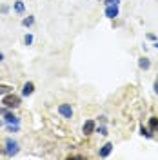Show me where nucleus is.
I'll return each mask as SVG.
<instances>
[{"label": "nucleus", "instance_id": "15", "mask_svg": "<svg viewBox=\"0 0 158 160\" xmlns=\"http://www.w3.org/2000/svg\"><path fill=\"white\" fill-rule=\"evenodd\" d=\"M100 133V135H104V137H106V135H107V128H106V126H104V124H102V126H98V129H96Z\"/></svg>", "mask_w": 158, "mask_h": 160}, {"label": "nucleus", "instance_id": "9", "mask_svg": "<svg viewBox=\"0 0 158 160\" xmlns=\"http://www.w3.org/2000/svg\"><path fill=\"white\" fill-rule=\"evenodd\" d=\"M138 68L144 71H147L149 68H151V62H149V58H146V57H142V58L138 60Z\"/></svg>", "mask_w": 158, "mask_h": 160}, {"label": "nucleus", "instance_id": "13", "mask_svg": "<svg viewBox=\"0 0 158 160\" xmlns=\"http://www.w3.org/2000/svg\"><path fill=\"white\" fill-rule=\"evenodd\" d=\"M15 11H17V13H24V2L17 0V2H15Z\"/></svg>", "mask_w": 158, "mask_h": 160}, {"label": "nucleus", "instance_id": "3", "mask_svg": "<svg viewBox=\"0 0 158 160\" xmlns=\"http://www.w3.org/2000/svg\"><path fill=\"white\" fill-rule=\"evenodd\" d=\"M58 113L64 117V118H71V117H73V108H71L69 104H60Z\"/></svg>", "mask_w": 158, "mask_h": 160}, {"label": "nucleus", "instance_id": "11", "mask_svg": "<svg viewBox=\"0 0 158 160\" xmlns=\"http://www.w3.org/2000/svg\"><path fill=\"white\" fill-rule=\"evenodd\" d=\"M11 91H13V88H11V86H4V84L0 86V95H9Z\"/></svg>", "mask_w": 158, "mask_h": 160}, {"label": "nucleus", "instance_id": "8", "mask_svg": "<svg viewBox=\"0 0 158 160\" xmlns=\"http://www.w3.org/2000/svg\"><path fill=\"white\" fill-rule=\"evenodd\" d=\"M33 89H35V84H33V82H26L24 88H22V95H24V97H29L31 93H33Z\"/></svg>", "mask_w": 158, "mask_h": 160}, {"label": "nucleus", "instance_id": "7", "mask_svg": "<svg viewBox=\"0 0 158 160\" xmlns=\"http://www.w3.org/2000/svg\"><path fill=\"white\" fill-rule=\"evenodd\" d=\"M95 122L93 120H86L84 122V126H82V131H84V135H91V133H95Z\"/></svg>", "mask_w": 158, "mask_h": 160}, {"label": "nucleus", "instance_id": "20", "mask_svg": "<svg viewBox=\"0 0 158 160\" xmlns=\"http://www.w3.org/2000/svg\"><path fill=\"white\" fill-rule=\"evenodd\" d=\"M2 60H4V53H0V62H2Z\"/></svg>", "mask_w": 158, "mask_h": 160}, {"label": "nucleus", "instance_id": "18", "mask_svg": "<svg viewBox=\"0 0 158 160\" xmlns=\"http://www.w3.org/2000/svg\"><path fill=\"white\" fill-rule=\"evenodd\" d=\"M0 11H2V13H7L9 8H7V6H0Z\"/></svg>", "mask_w": 158, "mask_h": 160}, {"label": "nucleus", "instance_id": "2", "mask_svg": "<svg viewBox=\"0 0 158 160\" xmlns=\"http://www.w3.org/2000/svg\"><path fill=\"white\" fill-rule=\"evenodd\" d=\"M6 108H18L20 106V98L15 95H4V102H2Z\"/></svg>", "mask_w": 158, "mask_h": 160}, {"label": "nucleus", "instance_id": "10", "mask_svg": "<svg viewBox=\"0 0 158 160\" xmlns=\"http://www.w3.org/2000/svg\"><path fill=\"white\" fill-rule=\"evenodd\" d=\"M149 128H151V131L158 129V118L156 117H151V118H149Z\"/></svg>", "mask_w": 158, "mask_h": 160}, {"label": "nucleus", "instance_id": "4", "mask_svg": "<svg viewBox=\"0 0 158 160\" xmlns=\"http://www.w3.org/2000/svg\"><path fill=\"white\" fill-rule=\"evenodd\" d=\"M106 17H107V18H116V17H118V4L106 6Z\"/></svg>", "mask_w": 158, "mask_h": 160}, {"label": "nucleus", "instance_id": "19", "mask_svg": "<svg viewBox=\"0 0 158 160\" xmlns=\"http://www.w3.org/2000/svg\"><path fill=\"white\" fill-rule=\"evenodd\" d=\"M155 93L158 95V80H156V84H155Z\"/></svg>", "mask_w": 158, "mask_h": 160}, {"label": "nucleus", "instance_id": "21", "mask_svg": "<svg viewBox=\"0 0 158 160\" xmlns=\"http://www.w3.org/2000/svg\"><path fill=\"white\" fill-rule=\"evenodd\" d=\"M155 48H156V49H158V42H156V44H155Z\"/></svg>", "mask_w": 158, "mask_h": 160}, {"label": "nucleus", "instance_id": "17", "mask_svg": "<svg viewBox=\"0 0 158 160\" xmlns=\"http://www.w3.org/2000/svg\"><path fill=\"white\" fill-rule=\"evenodd\" d=\"M120 0H106V2H104V4H106V6H111V4H118Z\"/></svg>", "mask_w": 158, "mask_h": 160}, {"label": "nucleus", "instance_id": "1", "mask_svg": "<svg viewBox=\"0 0 158 160\" xmlns=\"http://www.w3.org/2000/svg\"><path fill=\"white\" fill-rule=\"evenodd\" d=\"M17 153H18V144L13 138H7L6 140V155L7 157H15Z\"/></svg>", "mask_w": 158, "mask_h": 160}, {"label": "nucleus", "instance_id": "5", "mask_svg": "<svg viewBox=\"0 0 158 160\" xmlns=\"http://www.w3.org/2000/svg\"><path fill=\"white\" fill-rule=\"evenodd\" d=\"M111 151H113V144H111V142H107V144H104V146L100 148L98 157H100V158H106V157H109V155H111Z\"/></svg>", "mask_w": 158, "mask_h": 160}, {"label": "nucleus", "instance_id": "6", "mask_svg": "<svg viewBox=\"0 0 158 160\" xmlns=\"http://www.w3.org/2000/svg\"><path fill=\"white\" fill-rule=\"evenodd\" d=\"M2 115H4V117H6V124H18L20 120H18V117H15V115H13V113H9V111L7 109H2Z\"/></svg>", "mask_w": 158, "mask_h": 160}, {"label": "nucleus", "instance_id": "12", "mask_svg": "<svg viewBox=\"0 0 158 160\" xmlns=\"http://www.w3.org/2000/svg\"><path fill=\"white\" fill-rule=\"evenodd\" d=\"M140 133H142L144 137H147V138H151V137H153V131H149L147 128H144V126H140Z\"/></svg>", "mask_w": 158, "mask_h": 160}, {"label": "nucleus", "instance_id": "14", "mask_svg": "<svg viewBox=\"0 0 158 160\" xmlns=\"http://www.w3.org/2000/svg\"><path fill=\"white\" fill-rule=\"evenodd\" d=\"M22 24H24L26 28H29V26H33V24H35V18H33V17H27V18L22 20Z\"/></svg>", "mask_w": 158, "mask_h": 160}, {"label": "nucleus", "instance_id": "16", "mask_svg": "<svg viewBox=\"0 0 158 160\" xmlns=\"http://www.w3.org/2000/svg\"><path fill=\"white\" fill-rule=\"evenodd\" d=\"M24 42H26V46H31L33 44V35H26L24 37Z\"/></svg>", "mask_w": 158, "mask_h": 160}]
</instances>
